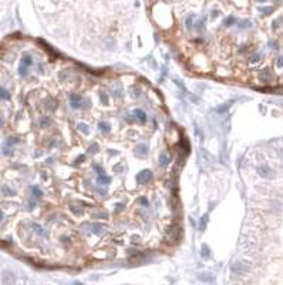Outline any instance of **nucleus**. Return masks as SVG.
<instances>
[{"label":"nucleus","instance_id":"f257e3e1","mask_svg":"<svg viewBox=\"0 0 283 285\" xmlns=\"http://www.w3.org/2000/svg\"><path fill=\"white\" fill-rule=\"evenodd\" d=\"M70 104L73 109H88L90 100H86L80 94H71L70 96Z\"/></svg>","mask_w":283,"mask_h":285},{"label":"nucleus","instance_id":"f03ea898","mask_svg":"<svg viewBox=\"0 0 283 285\" xmlns=\"http://www.w3.org/2000/svg\"><path fill=\"white\" fill-rule=\"evenodd\" d=\"M249 270H250V266L248 265V262H236V264H233L232 268H231L232 274H233V275H238V277L246 275V274L249 272Z\"/></svg>","mask_w":283,"mask_h":285},{"label":"nucleus","instance_id":"7ed1b4c3","mask_svg":"<svg viewBox=\"0 0 283 285\" xmlns=\"http://www.w3.org/2000/svg\"><path fill=\"white\" fill-rule=\"evenodd\" d=\"M178 233H179V227L176 224H172L166 229V238L169 242H176L178 241Z\"/></svg>","mask_w":283,"mask_h":285},{"label":"nucleus","instance_id":"20e7f679","mask_svg":"<svg viewBox=\"0 0 283 285\" xmlns=\"http://www.w3.org/2000/svg\"><path fill=\"white\" fill-rule=\"evenodd\" d=\"M151 180H152V173L149 170H144L141 173H138V175H137L138 184H148Z\"/></svg>","mask_w":283,"mask_h":285},{"label":"nucleus","instance_id":"39448f33","mask_svg":"<svg viewBox=\"0 0 283 285\" xmlns=\"http://www.w3.org/2000/svg\"><path fill=\"white\" fill-rule=\"evenodd\" d=\"M258 174L260 177H263V178H273L275 177V173H273V170L272 168H269V167H258Z\"/></svg>","mask_w":283,"mask_h":285},{"label":"nucleus","instance_id":"423d86ee","mask_svg":"<svg viewBox=\"0 0 283 285\" xmlns=\"http://www.w3.org/2000/svg\"><path fill=\"white\" fill-rule=\"evenodd\" d=\"M2 281H3V284H14L16 275L13 272H10V271H4L2 274Z\"/></svg>","mask_w":283,"mask_h":285},{"label":"nucleus","instance_id":"0eeeda50","mask_svg":"<svg viewBox=\"0 0 283 285\" xmlns=\"http://www.w3.org/2000/svg\"><path fill=\"white\" fill-rule=\"evenodd\" d=\"M135 154L138 155V157H145V155L148 154V146H145V144H139V146L137 147V150H135Z\"/></svg>","mask_w":283,"mask_h":285},{"label":"nucleus","instance_id":"6e6552de","mask_svg":"<svg viewBox=\"0 0 283 285\" xmlns=\"http://www.w3.org/2000/svg\"><path fill=\"white\" fill-rule=\"evenodd\" d=\"M231 105H232V101H228V103H225L223 105H219V107H216L215 111L219 113V114H222V113H226L229 109H231Z\"/></svg>","mask_w":283,"mask_h":285},{"label":"nucleus","instance_id":"1a4fd4ad","mask_svg":"<svg viewBox=\"0 0 283 285\" xmlns=\"http://www.w3.org/2000/svg\"><path fill=\"white\" fill-rule=\"evenodd\" d=\"M134 116H135L137 118H138L141 123H145L147 121V114H145L142 110H139V109H137V110H134Z\"/></svg>","mask_w":283,"mask_h":285},{"label":"nucleus","instance_id":"9d476101","mask_svg":"<svg viewBox=\"0 0 283 285\" xmlns=\"http://www.w3.org/2000/svg\"><path fill=\"white\" fill-rule=\"evenodd\" d=\"M91 228H92V234H97V235L104 233V225L102 224H92Z\"/></svg>","mask_w":283,"mask_h":285},{"label":"nucleus","instance_id":"9b49d317","mask_svg":"<svg viewBox=\"0 0 283 285\" xmlns=\"http://www.w3.org/2000/svg\"><path fill=\"white\" fill-rule=\"evenodd\" d=\"M98 128L102 131V133H110L111 126H110V123H107V121H100V123H98Z\"/></svg>","mask_w":283,"mask_h":285},{"label":"nucleus","instance_id":"f8f14e48","mask_svg":"<svg viewBox=\"0 0 283 285\" xmlns=\"http://www.w3.org/2000/svg\"><path fill=\"white\" fill-rule=\"evenodd\" d=\"M259 78H260L262 81H269V80H270V71H269L268 68L262 70L260 74H259Z\"/></svg>","mask_w":283,"mask_h":285},{"label":"nucleus","instance_id":"ddd939ff","mask_svg":"<svg viewBox=\"0 0 283 285\" xmlns=\"http://www.w3.org/2000/svg\"><path fill=\"white\" fill-rule=\"evenodd\" d=\"M111 183V178L107 175H104V174H100L98 175V184L100 186H107V184Z\"/></svg>","mask_w":283,"mask_h":285},{"label":"nucleus","instance_id":"4468645a","mask_svg":"<svg viewBox=\"0 0 283 285\" xmlns=\"http://www.w3.org/2000/svg\"><path fill=\"white\" fill-rule=\"evenodd\" d=\"M169 164V157L166 154H161L160 155V165L161 167H166Z\"/></svg>","mask_w":283,"mask_h":285},{"label":"nucleus","instance_id":"2eb2a0df","mask_svg":"<svg viewBox=\"0 0 283 285\" xmlns=\"http://www.w3.org/2000/svg\"><path fill=\"white\" fill-rule=\"evenodd\" d=\"M31 191H33L34 198H41V197H43V191H41V190L37 186H33V187H31Z\"/></svg>","mask_w":283,"mask_h":285},{"label":"nucleus","instance_id":"dca6fc26","mask_svg":"<svg viewBox=\"0 0 283 285\" xmlns=\"http://www.w3.org/2000/svg\"><path fill=\"white\" fill-rule=\"evenodd\" d=\"M46 109L47 110H54L55 109V100L54 99L49 97V99L46 100Z\"/></svg>","mask_w":283,"mask_h":285},{"label":"nucleus","instance_id":"f3484780","mask_svg":"<svg viewBox=\"0 0 283 285\" xmlns=\"http://www.w3.org/2000/svg\"><path fill=\"white\" fill-rule=\"evenodd\" d=\"M206 224H208V214H205V215L201 218V223H199V229H201V231H205Z\"/></svg>","mask_w":283,"mask_h":285},{"label":"nucleus","instance_id":"a211bd4d","mask_svg":"<svg viewBox=\"0 0 283 285\" xmlns=\"http://www.w3.org/2000/svg\"><path fill=\"white\" fill-rule=\"evenodd\" d=\"M22 64H24V66H31L33 64V59H31V56H29V54H24L23 56V59H22Z\"/></svg>","mask_w":283,"mask_h":285},{"label":"nucleus","instance_id":"6ab92c4d","mask_svg":"<svg viewBox=\"0 0 283 285\" xmlns=\"http://www.w3.org/2000/svg\"><path fill=\"white\" fill-rule=\"evenodd\" d=\"M70 208H71V211H73V212L76 214V215H81V214H83V207H80V205L73 204Z\"/></svg>","mask_w":283,"mask_h":285},{"label":"nucleus","instance_id":"aec40b11","mask_svg":"<svg viewBox=\"0 0 283 285\" xmlns=\"http://www.w3.org/2000/svg\"><path fill=\"white\" fill-rule=\"evenodd\" d=\"M0 99L2 100H9L10 99L9 91H7L6 89H3V87H0Z\"/></svg>","mask_w":283,"mask_h":285},{"label":"nucleus","instance_id":"412c9836","mask_svg":"<svg viewBox=\"0 0 283 285\" xmlns=\"http://www.w3.org/2000/svg\"><path fill=\"white\" fill-rule=\"evenodd\" d=\"M50 124H51V120L49 117H41L40 118V126L41 127H49Z\"/></svg>","mask_w":283,"mask_h":285},{"label":"nucleus","instance_id":"4be33fe9","mask_svg":"<svg viewBox=\"0 0 283 285\" xmlns=\"http://www.w3.org/2000/svg\"><path fill=\"white\" fill-rule=\"evenodd\" d=\"M77 128L81 131V133H84V134H88V127H87V124H84V123H78L77 124Z\"/></svg>","mask_w":283,"mask_h":285},{"label":"nucleus","instance_id":"5701e85b","mask_svg":"<svg viewBox=\"0 0 283 285\" xmlns=\"http://www.w3.org/2000/svg\"><path fill=\"white\" fill-rule=\"evenodd\" d=\"M98 151V144H97V142H94V144H91V146L88 147V154H96V153Z\"/></svg>","mask_w":283,"mask_h":285},{"label":"nucleus","instance_id":"b1692460","mask_svg":"<svg viewBox=\"0 0 283 285\" xmlns=\"http://www.w3.org/2000/svg\"><path fill=\"white\" fill-rule=\"evenodd\" d=\"M201 254H202L203 258H209V257H211V254H209V248H208V245H205V244L202 245V252H201Z\"/></svg>","mask_w":283,"mask_h":285},{"label":"nucleus","instance_id":"393cba45","mask_svg":"<svg viewBox=\"0 0 283 285\" xmlns=\"http://www.w3.org/2000/svg\"><path fill=\"white\" fill-rule=\"evenodd\" d=\"M18 74L22 76V77L27 76V66H24V64L20 66V67H18Z\"/></svg>","mask_w":283,"mask_h":285},{"label":"nucleus","instance_id":"a878e982","mask_svg":"<svg viewBox=\"0 0 283 285\" xmlns=\"http://www.w3.org/2000/svg\"><path fill=\"white\" fill-rule=\"evenodd\" d=\"M235 23V17L233 16H229L228 19H225V22H223V24L226 26V27H228V26H232Z\"/></svg>","mask_w":283,"mask_h":285},{"label":"nucleus","instance_id":"bb28decb","mask_svg":"<svg viewBox=\"0 0 283 285\" xmlns=\"http://www.w3.org/2000/svg\"><path fill=\"white\" fill-rule=\"evenodd\" d=\"M2 191H3V194H6V195H14V191H13V190H10L7 186H4L3 188H2Z\"/></svg>","mask_w":283,"mask_h":285},{"label":"nucleus","instance_id":"cd10ccee","mask_svg":"<svg viewBox=\"0 0 283 285\" xmlns=\"http://www.w3.org/2000/svg\"><path fill=\"white\" fill-rule=\"evenodd\" d=\"M259 12H262L263 14H269V13L273 12V7H260V9H259Z\"/></svg>","mask_w":283,"mask_h":285},{"label":"nucleus","instance_id":"c85d7f7f","mask_svg":"<svg viewBox=\"0 0 283 285\" xmlns=\"http://www.w3.org/2000/svg\"><path fill=\"white\" fill-rule=\"evenodd\" d=\"M209 274H202V275L199 277L201 279H203V281H209V282H212L213 281V277H208Z\"/></svg>","mask_w":283,"mask_h":285},{"label":"nucleus","instance_id":"c756f323","mask_svg":"<svg viewBox=\"0 0 283 285\" xmlns=\"http://www.w3.org/2000/svg\"><path fill=\"white\" fill-rule=\"evenodd\" d=\"M100 99H101V103L102 104H108V97L105 93H100Z\"/></svg>","mask_w":283,"mask_h":285},{"label":"nucleus","instance_id":"7c9ffc66","mask_svg":"<svg viewBox=\"0 0 283 285\" xmlns=\"http://www.w3.org/2000/svg\"><path fill=\"white\" fill-rule=\"evenodd\" d=\"M16 142H18V138H14V137H12L10 140H7L6 144L7 146H12V144H16Z\"/></svg>","mask_w":283,"mask_h":285},{"label":"nucleus","instance_id":"2f4dec72","mask_svg":"<svg viewBox=\"0 0 283 285\" xmlns=\"http://www.w3.org/2000/svg\"><path fill=\"white\" fill-rule=\"evenodd\" d=\"M139 202H141L144 207H148V204H149V202H148V200H147V197H141V198H139Z\"/></svg>","mask_w":283,"mask_h":285},{"label":"nucleus","instance_id":"473e14b6","mask_svg":"<svg viewBox=\"0 0 283 285\" xmlns=\"http://www.w3.org/2000/svg\"><path fill=\"white\" fill-rule=\"evenodd\" d=\"M92 168H94V170H96V171H97V173H98V175H100V174H104V171H102V168H101V167H100V165L94 164V165H92Z\"/></svg>","mask_w":283,"mask_h":285},{"label":"nucleus","instance_id":"72a5a7b5","mask_svg":"<svg viewBox=\"0 0 283 285\" xmlns=\"http://www.w3.org/2000/svg\"><path fill=\"white\" fill-rule=\"evenodd\" d=\"M34 228H36V231H37V233H39V234H44V231H43V228H41V227L40 225H37V224H34Z\"/></svg>","mask_w":283,"mask_h":285},{"label":"nucleus","instance_id":"f704fd0d","mask_svg":"<svg viewBox=\"0 0 283 285\" xmlns=\"http://www.w3.org/2000/svg\"><path fill=\"white\" fill-rule=\"evenodd\" d=\"M259 60H260V54H255V56H252V60H250V62L256 63V62H259Z\"/></svg>","mask_w":283,"mask_h":285},{"label":"nucleus","instance_id":"c9c22d12","mask_svg":"<svg viewBox=\"0 0 283 285\" xmlns=\"http://www.w3.org/2000/svg\"><path fill=\"white\" fill-rule=\"evenodd\" d=\"M186 26H188V29H191V27H192V16L186 20Z\"/></svg>","mask_w":283,"mask_h":285},{"label":"nucleus","instance_id":"e433bc0d","mask_svg":"<svg viewBox=\"0 0 283 285\" xmlns=\"http://www.w3.org/2000/svg\"><path fill=\"white\" fill-rule=\"evenodd\" d=\"M3 154H4V155H12L13 151H10L9 148H3Z\"/></svg>","mask_w":283,"mask_h":285},{"label":"nucleus","instance_id":"4c0bfd02","mask_svg":"<svg viewBox=\"0 0 283 285\" xmlns=\"http://www.w3.org/2000/svg\"><path fill=\"white\" fill-rule=\"evenodd\" d=\"M94 217H101V218H107V214L105 212H100V214H96Z\"/></svg>","mask_w":283,"mask_h":285},{"label":"nucleus","instance_id":"58836bf2","mask_svg":"<svg viewBox=\"0 0 283 285\" xmlns=\"http://www.w3.org/2000/svg\"><path fill=\"white\" fill-rule=\"evenodd\" d=\"M84 158H86V157H84V155H80V157H78L77 160H76V161H77L78 164H80V163H83V161H84Z\"/></svg>","mask_w":283,"mask_h":285},{"label":"nucleus","instance_id":"ea45409f","mask_svg":"<svg viewBox=\"0 0 283 285\" xmlns=\"http://www.w3.org/2000/svg\"><path fill=\"white\" fill-rule=\"evenodd\" d=\"M277 66H279V67H282V66H283V59H282V57L277 60Z\"/></svg>","mask_w":283,"mask_h":285},{"label":"nucleus","instance_id":"a19ab883","mask_svg":"<svg viewBox=\"0 0 283 285\" xmlns=\"http://www.w3.org/2000/svg\"><path fill=\"white\" fill-rule=\"evenodd\" d=\"M3 220V212H2V210H0V221Z\"/></svg>","mask_w":283,"mask_h":285},{"label":"nucleus","instance_id":"79ce46f5","mask_svg":"<svg viewBox=\"0 0 283 285\" xmlns=\"http://www.w3.org/2000/svg\"><path fill=\"white\" fill-rule=\"evenodd\" d=\"M2 124H3V118L0 117V127H2Z\"/></svg>","mask_w":283,"mask_h":285},{"label":"nucleus","instance_id":"37998d69","mask_svg":"<svg viewBox=\"0 0 283 285\" xmlns=\"http://www.w3.org/2000/svg\"><path fill=\"white\" fill-rule=\"evenodd\" d=\"M258 2H265V0H258Z\"/></svg>","mask_w":283,"mask_h":285}]
</instances>
